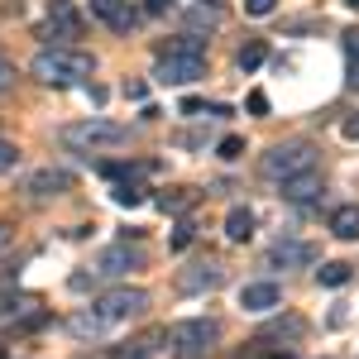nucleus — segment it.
<instances>
[{"mask_svg":"<svg viewBox=\"0 0 359 359\" xmlns=\"http://www.w3.org/2000/svg\"><path fill=\"white\" fill-rule=\"evenodd\" d=\"M177 0H144V15H168Z\"/></svg>","mask_w":359,"mask_h":359,"instance_id":"c85d7f7f","label":"nucleus"},{"mask_svg":"<svg viewBox=\"0 0 359 359\" xmlns=\"http://www.w3.org/2000/svg\"><path fill=\"white\" fill-rule=\"evenodd\" d=\"M221 283H225V269L216 264V259L192 264V269H182V273H177V287H182V292H216Z\"/></svg>","mask_w":359,"mask_h":359,"instance_id":"1a4fd4ad","label":"nucleus"},{"mask_svg":"<svg viewBox=\"0 0 359 359\" xmlns=\"http://www.w3.org/2000/svg\"><path fill=\"white\" fill-rule=\"evenodd\" d=\"M192 235H196V225H192V221H182L177 230H172V249H187V245H192Z\"/></svg>","mask_w":359,"mask_h":359,"instance_id":"393cba45","label":"nucleus"},{"mask_svg":"<svg viewBox=\"0 0 359 359\" xmlns=\"http://www.w3.org/2000/svg\"><path fill=\"white\" fill-rule=\"evenodd\" d=\"M0 359H5V345H0Z\"/></svg>","mask_w":359,"mask_h":359,"instance_id":"f704fd0d","label":"nucleus"},{"mask_svg":"<svg viewBox=\"0 0 359 359\" xmlns=\"http://www.w3.org/2000/svg\"><path fill=\"white\" fill-rule=\"evenodd\" d=\"M350 86H359V62H350Z\"/></svg>","mask_w":359,"mask_h":359,"instance_id":"2f4dec72","label":"nucleus"},{"mask_svg":"<svg viewBox=\"0 0 359 359\" xmlns=\"http://www.w3.org/2000/svg\"><path fill=\"white\" fill-rule=\"evenodd\" d=\"M115 206H130V211H135V206H144V187H139V182H115Z\"/></svg>","mask_w":359,"mask_h":359,"instance_id":"4be33fe9","label":"nucleus"},{"mask_svg":"<svg viewBox=\"0 0 359 359\" xmlns=\"http://www.w3.org/2000/svg\"><path fill=\"white\" fill-rule=\"evenodd\" d=\"M158 53H196V57H206V43H201L196 34H182V39H168V43H158Z\"/></svg>","mask_w":359,"mask_h":359,"instance_id":"6ab92c4d","label":"nucleus"},{"mask_svg":"<svg viewBox=\"0 0 359 359\" xmlns=\"http://www.w3.org/2000/svg\"><path fill=\"white\" fill-rule=\"evenodd\" d=\"M278 302H283L278 283H245V287H240V306H245V311H273Z\"/></svg>","mask_w":359,"mask_h":359,"instance_id":"ddd939ff","label":"nucleus"},{"mask_svg":"<svg viewBox=\"0 0 359 359\" xmlns=\"http://www.w3.org/2000/svg\"><path fill=\"white\" fill-rule=\"evenodd\" d=\"M316 278H321L326 287H345V283H350V264L331 259V264H321V269H316Z\"/></svg>","mask_w":359,"mask_h":359,"instance_id":"412c9836","label":"nucleus"},{"mask_svg":"<svg viewBox=\"0 0 359 359\" xmlns=\"http://www.w3.org/2000/svg\"><path fill=\"white\" fill-rule=\"evenodd\" d=\"M15 168H20V149L10 139H0V172H15Z\"/></svg>","mask_w":359,"mask_h":359,"instance_id":"5701e85b","label":"nucleus"},{"mask_svg":"<svg viewBox=\"0 0 359 359\" xmlns=\"http://www.w3.org/2000/svg\"><path fill=\"white\" fill-rule=\"evenodd\" d=\"M82 15H77V5L72 0H57L53 10H48V25H43V39L53 43V48H67V43H77L82 39Z\"/></svg>","mask_w":359,"mask_h":359,"instance_id":"0eeeda50","label":"nucleus"},{"mask_svg":"<svg viewBox=\"0 0 359 359\" xmlns=\"http://www.w3.org/2000/svg\"><path fill=\"white\" fill-rule=\"evenodd\" d=\"M225 235H230L235 245H245L249 235H254V211H249V206H235V211L225 216Z\"/></svg>","mask_w":359,"mask_h":359,"instance_id":"dca6fc26","label":"nucleus"},{"mask_svg":"<svg viewBox=\"0 0 359 359\" xmlns=\"http://www.w3.org/2000/svg\"><path fill=\"white\" fill-rule=\"evenodd\" d=\"M154 77H158L163 86H192V82L206 77V57H196V53H158Z\"/></svg>","mask_w":359,"mask_h":359,"instance_id":"423d86ee","label":"nucleus"},{"mask_svg":"<svg viewBox=\"0 0 359 359\" xmlns=\"http://www.w3.org/2000/svg\"><path fill=\"white\" fill-rule=\"evenodd\" d=\"M29 67H34L39 82H48V86H77L96 72L91 53H77V48H43Z\"/></svg>","mask_w":359,"mask_h":359,"instance_id":"f03ea898","label":"nucleus"},{"mask_svg":"<svg viewBox=\"0 0 359 359\" xmlns=\"http://www.w3.org/2000/svg\"><path fill=\"white\" fill-rule=\"evenodd\" d=\"M331 235L335 240H359V206H340V211H335Z\"/></svg>","mask_w":359,"mask_h":359,"instance_id":"f3484780","label":"nucleus"},{"mask_svg":"<svg viewBox=\"0 0 359 359\" xmlns=\"http://www.w3.org/2000/svg\"><path fill=\"white\" fill-rule=\"evenodd\" d=\"M269 359H292V355H287V350H283V355H269Z\"/></svg>","mask_w":359,"mask_h":359,"instance_id":"473e14b6","label":"nucleus"},{"mask_svg":"<svg viewBox=\"0 0 359 359\" xmlns=\"http://www.w3.org/2000/svg\"><path fill=\"white\" fill-rule=\"evenodd\" d=\"M350 10H359V0H350Z\"/></svg>","mask_w":359,"mask_h":359,"instance_id":"72a5a7b5","label":"nucleus"},{"mask_svg":"<svg viewBox=\"0 0 359 359\" xmlns=\"http://www.w3.org/2000/svg\"><path fill=\"white\" fill-rule=\"evenodd\" d=\"M245 10L254 15V20H264V15H273V10H278V0H245Z\"/></svg>","mask_w":359,"mask_h":359,"instance_id":"a878e982","label":"nucleus"},{"mask_svg":"<svg viewBox=\"0 0 359 359\" xmlns=\"http://www.w3.org/2000/svg\"><path fill=\"white\" fill-rule=\"evenodd\" d=\"M91 10H96V20H106L115 34H130L139 25V10L130 0H91Z\"/></svg>","mask_w":359,"mask_h":359,"instance_id":"f8f14e48","label":"nucleus"},{"mask_svg":"<svg viewBox=\"0 0 359 359\" xmlns=\"http://www.w3.org/2000/svg\"><path fill=\"white\" fill-rule=\"evenodd\" d=\"M340 39H345V57H350V62H359V29H345Z\"/></svg>","mask_w":359,"mask_h":359,"instance_id":"bb28decb","label":"nucleus"},{"mask_svg":"<svg viewBox=\"0 0 359 359\" xmlns=\"http://www.w3.org/2000/svg\"><path fill=\"white\" fill-rule=\"evenodd\" d=\"M345 139H359V115H355V120H345Z\"/></svg>","mask_w":359,"mask_h":359,"instance_id":"7c9ffc66","label":"nucleus"},{"mask_svg":"<svg viewBox=\"0 0 359 359\" xmlns=\"http://www.w3.org/2000/svg\"><path fill=\"white\" fill-rule=\"evenodd\" d=\"M311 168H316V149H311V144H302V139L278 144V149H269V154L259 158V172H264L269 182H287V177L311 172Z\"/></svg>","mask_w":359,"mask_h":359,"instance_id":"39448f33","label":"nucleus"},{"mask_svg":"<svg viewBox=\"0 0 359 359\" xmlns=\"http://www.w3.org/2000/svg\"><path fill=\"white\" fill-rule=\"evenodd\" d=\"M187 29H206V34H211V29H221V10L192 5V10H187Z\"/></svg>","mask_w":359,"mask_h":359,"instance_id":"aec40b11","label":"nucleus"},{"mask_svg":"<svg viewBox=\"0 0 359 359\" xmlns=\"http://www.w3.org/2000/svg\"><path fill=\"white\" fill-rule=\"evenodd\" d=\"M316 192H321L316 168H311V172H297V177H287V182H283V196H287V201H297V206H302V201H311Z\"/></svg>","mask_w":359,"mask_h":359,"instance_id":"4468645a","label":"nucleus"},{"mask_svg":"<svg viewBox=\"0 0 359 359\" xmlns=\"http://www.w3.org/2000/svg\"><path fill=\"white\" fill-rule=\"evenodd\" d=\"M163 340H168V350L177 359H201L216 340H221V326L216 321H206V316H196V321H172L163 331Z\"/></svg>","mask_w":359,"mask_h":359,"instance_id":"20e7f679","label":"nucleus"},{"mask_svg":"<svg viewBox=\"0 0 359 359\" xmlns=\"http://www.w3.org/2000/svg\"><path fill=\"white\" fill-rule=\"evenodd\" d=\"M139 264H144V254H139V249L111 245L101 259H96V269H91V273H96V278H120V273H130V269H139Z\"/></svg>","mask_w":359,"mask_h":359,"instance_id":"9b49d317","label":"nucleus"},{"mask_svg":"<svg viewBox=\"0 0 359 359\" xmlns=\"http://www.w3.org/2000/svg\"><path fill=\"white\" fill-rule=\"evenodd\" d=\"M269 264H273V269L316 264V245H306V240H273V245H269Z\"/></svg>","mask_w":359,"mask_h":359,"instance_id":"9d476101","label":"nucleus"},{"mask_svg":"<svg viewBox=\"0 0 359 359\" xmlns=\"http://www.w3.org/2000/svg\"><path fill=\"white\" fill-rule=\"evenodd\" d=\"M144 306H149V292H144V287H115V292H106V297H96L86 311H77V316L67 321V331L82 335V340H96V335L115 331L120 321L139 316Z\"/></svg>","mask_w":359,"mask_h":359,"instance_id":"f257e3e1","label":"nucleus"},{"mask_svg":"<svg viewBox=\"0 0 359 359\" xmlns=\"http://www.w3.org/2000/svg\"><path fill=\"white\" fill-rule=\"evenodd\" d=\"M240 154H245V139H240V135H225L221 139V158H240Z\"/></svg>","mask_w":359,"mask_h":359,"instance_id":"b1692460","label":"nucleus"},{"mask_svg":"<svg viewBox=\"0 0 359 359\" xmlns=\"http://www.w3.org/2000/svg\"><path fill=\"white\" fill-rule=\"evenodd\" d=\"M25 192L34 196V201L62 196V192H72V172H62V168H39V172H29V177H25Z\"/></svg>","mask_w":359,"mask_h":359,"instance_id":"6e6552de","label":"nucleus"},{"mask_svg":"<svg viewBox=\"0 0 359 359\" xmlns=\"http://www.w3.org/2000/svg\"><path fill=\"white\" fill-rule=\"evenodd\" d=\"M249 115H269V96H264V91H249Z\"/></svg>","mask_w":359,"mask_h":359,"instance_id":"cd10ccee","label":"nucleus"},{"mask_svg":"<svg viewBox=\"0 0 359 359\" xmlns=\"http://www.w3.org/2000/svg\"><path fill=\"white\" fill-rule=\"evenodd\" d=\"M264 57H269V43L264 39H249L245 48L235 53V62H240V72H254V67H264Z\"/></svg>","mask_w":359,"mask_h":359,"instance_id":"a211bd4d","label":"nucleus"},{"mask_svg":"<svg viewBox=\"0 0 359 359\" xmlns=\"http://www.w3.org/2000/svg\"><path fill=\"white\" fill-rule=\"evenodd\" d=\"M10 82H15V62H5V57H0V91H5Z\"/></svg>","mask_w":359,"mask_h":359,"instance_id":"c756f323","label":"nucleus"},{"mask_svg":"<svg viewBox=\"0 0 359 359\" xmlns=\"http://www.w3.org/2000/svg\"><path fill=\"white\" fill-rule=\"evenodd\" d=\"M196 201H201V192H196V187H172V192L158 196V206H163L168 216H182V211H192Z\"/></svg>","mask_w":359,"mask_h":359,"instance_id":"2eb2a0df","label":"nucleus"},{"mask_svg":"<svg viewBox=\"0 0 359 359\" xmlns=\"http://www.w3.org/2000/svg\"><path fill=\"white\" fill-rule=\"evenodd\" d=\"M57 139L67 144V149H77V154H106V149H120L130 130L125 125H115L106 115H91V120H77V125H62Z\"/></svg>","mask_w":359,"mask_h":359,"instance_id":"7ed1b4c3","label":"nucleus"}]
</instances>
